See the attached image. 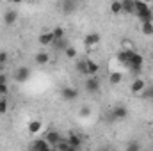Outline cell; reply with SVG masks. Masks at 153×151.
I'll use <instances>...</instances> for the list:
<instances>
[{
  "label": "cell",
  "mask_w": 153,
  "mask_h": 151,
  "mask_svg": "<svg viewBox=\"0 0 153 151\" xmlns=\"http://www.w3.org/2000/svg\"><path fill=\"white\" fill-rule=\"evenodd\" d=\"M112 117H114V119H119V121H121V119H126V117H128V109H126L125 105H117L114 110H112Z\"/></svg>",
  "instance_id": "obj_9"
},
{
  "label": "cell",
  "mask_w": 153,
  "mask_h": 151,
  "mask_svg": "<svg viewBox=\"0 0 153 151\" xmlns=\"http://www.w3.org/2000/svg\"><path fill=\"white\" fill-rule=\"evenodd\" d=\"M45 148H48V142L45 139H36L30 146V151H43Z\"/></svg>",
  "instance_id": "obj_18"
},
{
  "label": "cell",
  "mask_w": 153,
  "mask_h": 151,
  "mask_svg": "<svg viewBox=\"0 0 153 151\" xmlns=\"http://www.w3.org/2000/svg\"><path fill=\"white\" fill-rule=\"evenodd\" d=\"M61 96H62V100L68 101V103H70V101H75L76 98H78V89L71 87V85H66V87H62Z\"/></svg>",
  "instance_id": "obj_1"
},
{
  "label": "cell",
  "mask_w": 153,
  "mask_h": 151,
  "mask_svg": "<svg viewBox=\"0 0 153 151\" xmlns=\"http://www.w3.org/2000/svg\"><path fill=\"white\" fill-rule=\"evenodd\" d=\"M34 61H36V64H39V66H45V64L50 62V55H48V52H39V53H36Z\"/></svg>",
  "instance_id": "obj_14"
},
{
  "label": "cell",
  "mask_w": 153,
  "mask_h": 151,
  "mask_svg": "<svg viewBox=\"0 0 153 151\" xmlns=\"http://www.w3.org/2000/svg\"><path fill=\"white\" fill-rule=\"evenodd\" d=\"M61 133L59 132H55V130H52V132H48L46 135H45V141L48 142V146H52V148H55L59 142H61Z\"/></svg>",
  "instance_id": "obj_6"
},
{
  "label": "cell",
  "mask_w": 153,
  "mask_h": 151,
  "mask_svg": "<svg viewBox=\"0 0 153 151\" xmlns=\"http://www.w3.org/2000/svg\"><path fill=\"white\" fill-rule=\"evenodd\" d=\"M7 61H9V53H7V52H0V64L5 66Z\"/></svg>",
  "instance_id": "obj_31"
},
{
  "label": "cell",
  "mask_w": 153,
  "mask_h": 151,
  "mask_svg": "<svg viewBox=\"0 0 153 151\" xmlns=\"http://www.w3.org/2000/svg\"><path fill=\"white\" fill-rule=\"evenodd\" d=\"M53 34H52V30H45V32H41L38 38V43L41 46H50V44H53Z\"/></svg>",
  "instance_id": "obj_5"
},
{
  "label": "cell",
  "mask_w": 153,
  "mask_h": 151,
  "mask_svg": "<svg viewBox=\"0 0 153 151\" xmlns=\"http://www.w3.org/2000/svg\"><path fill=\"white\" fill-rule=\"evenodd\" d=\"M76 71H78L80 75L89 76V73H87V62H85V59H80V61H76Z\"/></svg>",
  "instance_id": "obj_21"
},
{
  "label": "cell",
  "mask_w": 153,
  "mask_h": 151,
  "mask_svg": "<svg viewBox=\"0 0 153 151\" xmlns=\"http://www.w3.org/2000/svg\"><path fill=\"white\" fill-rule=\"evenodd\" d=\"M52 34H53V39H55V41L66 39V30H64L62 27H53V29H52Z\"/></svg>",
  "instance_id": "obj_19"
},
{
  "label": "cell",
  "mask_w": 153,
  "mask_h": 151,
  "mask_svg": "<svg viewBox=\"0 0 153 151\" xmlns=\"http://www.w3.org/2000/svg\"><path fill=\"white\" fill-rule=\"evenodd\" d=\"M55 148H57V151H68V150H70V144H68V141H66V139H61V142H59Z\"/></svg>",
  "instance_id": "obj_28"
},
{
  "label": "cell",
  "mask_w": 153,
  "mask_h": 151,
  "mask_svg": "<svg viewBox=\"0 0 153 151\" xmlns=\"http://www.w3.org/2000/svg\"><path fill=\"white\" fill-rule=\"evenodd\" d=\"M141 32H143L144 36H153V21L141 23Z\"/></svg>",
  "instance_id": "obj_22"
},
{
  "label": "cell",
  "mask_w": 153,
  "mask_h": 151,
  "mask_svg": "<svg viewBox=\"0 0 153 151\" xmlns=\"http://www.w3.org/2000/svg\"><path fill=\"white\" fill-rule=\"evenodd\" d=\"M109 11H111V14H123L121 0H112V2H111V5H109Z\"/></svg>",
  "instance_id": "obj_15"
},
{
  "label": "cell",
  "mask_w": 153,
  "mask_h": 151,
  "mask_svg": "<svg viewBox=\"0 0 153 151\" xmlns=\"http://www.w3.org/2000/svg\"><path fill=\"white\" fill-rule=\"evenodd\" d=\"M64 57H68V59H75L76 57V50L73 46H68L66 50H64Z\"/></svg>",
  "instance_id": "obj_26"
},
{
  "label": "cell",
  "mask_w": 153,
  "mask_h": 151,
  "mask_svg": "<svg viewBox=\"0 0 153 151\" xmlns=\"http://www.w3.org/2000/svg\"><path fill=\"white\" fill-rule=\"evenodd\" d=\"M7 94H9V85L7 84H0V96L5 98Z\"/></svg>",
  "instance_id": "obj_30"
},
{
  "label": "cell",
  "mask_w": 153,
  "mask_h": 151,
  "mask_svg": "<svg viewBox=\"0 0 153 151\" xmlns=\"http://www.w3.org/2000/svg\"><path fill=\"white\" fill-rule=\"evenodd\" d=\"M30 75H32L30 68H27V66H22V68H18V70H16V75H14V78H16V82L23 84V82H27V80L30 78Z\"/></svg>",
  "instance_id": "obj_3"
},
{
  "label": "cell",
  "mask_w": 153,
  "mask_h": 151,
  "mask_svg": "<svg viewBox=\"0 0 153 151\" xmlns=\"http://www.w3.org/2000/svg\"><path fill=\"white\" fill-rule=\"evenodd\" d=\"M116 59L121 62V64H128V59H130V52H126V50H119L117 52V55H116Z\"/></svg>",
  "instance_id": "obj_20"
},
{
  "label": "cell",
  "mask_w": 153,
  "mask_h": 151,
  "mask_svg": "<svg viewBox=\"0 0 153 151\" xmlns=\"http://www.w3.org/2000/svg\"><path fill=\"white\" fill-rule=\"evenodd\" d=\"M121 5H123V13H126V14H135L134 0H121Z\"/></svg>",
  "instance_id": "obj_17"
},
{
  "label": "cell",
  "mask_w": 153,
  "mask_h": 151,
  "mask_svg": "<svg viewBox=\"0 0 153 151\" xmlns=\"http://www.w3.org/2000/svg\"><path fill=\"white\" fill-rule=\"evenodd\" d=\"M121 50H126V52H134V43L130 39H123L121 41Z\"/></svg>",
  "instance_id": "obj_25"
},
{
  "label": "cell",
  "mask_w": 153,
  "mask_h": 151,
  "mask_svg": "<svg viewBox=\"0 0 153 151\" xmlns=\"http://www.w3.org/2000/svg\"><path fill=\"white\" fill-rule=\"evenodd\" d=\"M41 128H43V123L38 121V119H34V121H30V123L27 124V130H29V133H30V135L39 133V132H41Z\"/></svg>",
  "instance_id": "obj_12"
},
{
  "label": "cell",
  "mask_w": 153,
  "mask_h": 151,
  "mask_svg": "<svg viewBox=\"0 0 153 151\" xmlns=\"http://www.w3.org/2000/svg\"><path fill=\"white\" fill-rule=\"evenodd\" d=\"M121 82H123L121 71H111V75H109V84H111V85H119Z\"/></svg>",
  "instance_id": "obj_16"
},
{
  "label": "cell",
  "mask_w": 153,
  "mask_h": 151,
  "mask_svg": "<svg viewBox=\"0 0 153 151\" xmlns=\"http://www.w3.org/2000/svg\"><path fill=\"white\" fill-rule=\"evenodd\" d=\"M66 141H68L70 148H75V150H78V148L82 146V137H80V135H76V133H70V135L66 137Z\"/></svg>",
  "instance_id": "obj_10"
},
{
  "label": "cell",
  "mask_w": 153,
  "mask_h": 151,
  "mask_svg": "<svg viewBox=\"0 0 153 151\" xmlns=\"http://www.w3.org/2000/svg\"><path fill=\"white\" fill-rule=\"evenodd\" d=\"M53 46H55L57 50H66L70 44H68V41H66V39H62V41H53Z\"/></svg>",
  "instance_id": "obj_27"
},
{
  "label": "cell",
  "mask_w": 153,
  "mask_h": 151,
  "mask_svg": "<svg viewBox=\"0 0 153 151\" xmlns=\"http://www.w3.org/2000/svg\"><path fill=\"white\" fill-rule=\"evenodd\" d=\"M125 151H141V142L139 141H130L126 144V150Z\"/></svg>",
  "instance_id": "obj_24"
},
{
  "label": "cell",
  "mask_w": 153,
  "mask_h": 151,
  "mask_svg": "<svg viewBox=\"0 0 153 151\" xmlns=\"http://www.w3.org/2000/svg\"><path fill=\"white\" fill-rule=\"evenodd\" d=\"M61 9H62V13H64V14H71V13L76 9V4H75V2H71V0H62Z\"/></svg>",
  "instance_id": "obj_13"
},
{
  "label": "cell",
  "mask_w": 153,
  "mask_h": 151,
  "mask_svg": "<svg viewBox=\"0 0 153 151\" xmlns=\"http://www.w3.org/2000/svg\"><path fill=\"white\" fill-rule=\"evenodd\" d=\"M0 84H7V75L5 73H0Z\"/></svg>",
  "instance_id": "obj_33"
},
{
  "label": "cell",
  "mask_w": 153,
  "mask_h": 151,
  "mask_svg": "<svg viewBox=\"0 0 153 151\" xmlns=\"http://www.w3.org/2000/svg\"><path fill=\"white\" fill-rule=\"evenodd\" d=\"M7 109H9L7 100H5V98H0V114H5L7 112Z\"/></svg>",
  "instance_id": "obj_29"
},
{
  "label": "cell",
  "mask_w": 153,
  "mask_h": 151,
  "mask_svg": "<svg viewBox=\"0 0 153 151\" xmlns=\"http://www.w3.org/2000/svg\"><path fill=\"white\" fill-rule=\"evenodd\" d=\"M89 114H91V107H87V105H84V107L80 109V115H82V117H87Z\"/></svg>",
  "instance_id": "obj_32"
},
{
  "label": "cell",
  "mask_w": 153,
  "mask_h": 151,
  "mask_svg": "<svg viewBox=\"0 0 153 151\" xmlns=\"http://www.w3.org/2000/svg\"><path fill=\"white\" fill-rule=\"evenodd\" d=\"M16 20H18V13H16L14 9H9V11H5V13H4V23H5L7 27L14 25V23H16Z\"/></svg>",
  "instance_id": "obj_8"
},
{
  "label": "cell",
  "mask_w": 153,
  "mask_h": 151,
  "mask_svg": "<svg viewBox=\"0 0 153 151\" xmlns=\"http://www.w3.org/2000/svg\"><path fill=\"white\" fill-rule=\"evenodd\" d=\"M152 105H153V100H152Z\"/></svg>",
  "instance_id": "obj_35"
},
{
  "label": "cell",
  "mask_w": 153,
  "mask_h": 151,
  "mask_svg": "<svg viewBox=\"0 0 153 151\" xmlns=\"http://www.w3.org/2000/svg\"><path fill=\"white\" fill-rule=\"evenodd\" d=\"M68 151H78V150H75V148H70V150H68Z\"/></svg>",
  "instance_id": "obj_34"
},
{
  "label": "cell",
  "mask_w": 153,
  "mask_h": 151,
  "mask_svg": "<svg viewBox=\"0 0 153 151\" xmlns=\"http://www.w3.org/2000/svg\"><path fill=\"white\" fill-rule=\"evenodd\" d=\"M85 62H87V73L89 76H96V73L100 71V64L96 62V61H93V59H85Z\"/></svg>",
  "instance_id": "obj_11"
},
{
  "label": "cell",
  "mask_w": 153,
  "mask_h": 151,
  "mask_svg": "<svg viewBox=\"0 0 153 151\" xmlns=\"http://www.w3.org/2000/svg\"><path fill=\"white\" fill-rule=\"evenodd\" d=\"M100 41H102V38H100L98 32H91V34H87V36L84 38V44H85L87 48H93V46H96Z\"/></svg>",
  "instance_id": "obj_7"
},
{
  "label": "cell",
  "mask_w": 153,
  "mask_h": 151,
  "mask_svg": "<svg viewBox=\"0 0 153 151\" xmlns=\"http://www.w3.org/2000/svg\"><path fill=\"white\" fill-rule=\"evenodd\" d=\"M143 100H153V85H146V89L139 94Z\"/></svg>",
  "instance_id": "obj_23"
},
{
  "label": "cell",
  "mask_w": 153,
  "mask_h": 151,
  "mask_svg": "<svg viewBox=\"0 0 153 151\" xmlns=\"http://www.w3.org/2000/svg\"><path fill=\"white\" fill-rule=\"evenodd\" d=\"M85 91L87 93H91V94H94V93H98L100 91V80L96 78V76H89L87 80H85Z\"/></svg>",
  "instance_id": "obj_4"
},
{
  "label": "cell",
  "mask_w": 153,
  "mask_h": 151,
  "mask_svg": "<svg viewBox=\"0 0 153 151\" xmlns=\"http://www.w3.org/2000/svg\"><path fill=\"white\" fill-rule=\"evenodd\" d=\"M146 82H144V78H141V76H137V78H134V82L130 84V91L134 93V94H141L144 89H146Z\"/></svg>",
  "instance_id": "obj_2"
}]
</instances>
